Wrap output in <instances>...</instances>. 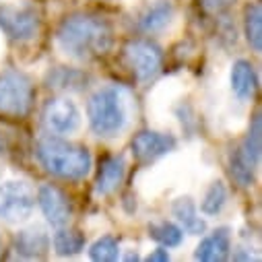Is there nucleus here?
<instances>
[{
    "label": "nucleus",
    "mask_w": 262,
    "mask_h": 262,
    "mask_svg": "<svg viewBox=\"0 0 262 262\" xmlns=\"http://www.w3.org/2000/svg\"><path fill=\"white\" fill-rule=\"evenodd\" d=\"M56 43L64 56L75 60H91L110 50L112 27L99 17L77 13L60 23Z\"/></svg>",
    "instance_id": "obj_1"
},
{
    "label": "nucleus",
    "mask_w": 262,
    "mask_h": 262,
    "mask_svg": "<svg viewBox=\"0 0 262 262\" xmlns=\"http://www.w3.org/2000/svg\"><path fill=\"white\" fill-rule=\"evenodd\" d=\"M35 157L48 173L62 180H83L91 171L89 149L58 135L41 137L35 147Z\"/></svg>",
    "instance_id": "obj_2"
},
{
    "label": "nucleus",
    "mask_w": 262,
    "mask_h": 262,
    "mask_svg": "<svg viewBox=\"0 0 262 262\" xmlns=\"http://www.w3.org/2000/svg\"><path fill=\"white\" fill-rule=\"evenodd\" d=\"M87 120L91 130L101 139H112L126 126V105L116 87L97 89L87 101Z\"/></svg>",
    "instance_id": "obj_3"
},
{
    "label": "nucleus",
    "mask_w": 262,
    "mask_h": 262,
    "mask_svg": "<svg viewBox=\"0 0 262 262\" xmlns=\"http://www.w3.org/2000/svg\"><path fill=\"white\" fill-rule=\"evenodd\" d=\"M35 89L31 79L21 71L0 73V112L9 116H25L33 105Z\"/></svg>",
    "instance_id": "obj_4"
},
{
    "label": "nucleus",
    "mask_w": 262,
    "mask_h": 262,
    "mask_svg": "<svg viewBox=\"0 0 262 262\" xmlns=\"http://www.w3.org/2000/svg\"><path fill=\"white\" fill-rule=\"evenodd\" d=\"M35 209V192L25 182L0 184V217L9 223H23Z\"/></svg>",
    "instance_id": "obj_5"
},
{
    "label": "nucleus",
    "mask_w": 262,
    "mask_h": 262,
    "mask_svg": "<svg viewBox=\"0 0 262 262\" xmlns=\"http://www.w3.org/2000/svg\"><path fill=\"white\" fill-rule=\"evenodd\" d=\"M124 56H126V62H128L130 71L135 73V77L139 81L153 79L159 73L161 64H163L161 48L155 41L145 39V37L128 41V46L124 48Z\"/></svg>",
    "instance_id": "obj_6"
},
{
    "label": "nucleus",
    "mask_w": 262,
    "mask_h": 262,
    "mask_svg": "<svg viewBox=\"0 0 262 262\" xmlns=\"http://www.w3.org/2000/svg\"><path fill=\"white\" fill-rule=\"evenodd\" d=\"M43 124L54 135H71L81 126L79 105L69 97H54L43 105Z\"/></svg>",
    "instance_id": "obj_7"
},
{
    "label": "nucleus",
    "mask_w": 262,
    "mask_h": 262,
    "mask_svg": "<svg viewBox=\"0 0 262 262\" xmlns=\"http://www.w3.org/2000/svg\"><path fill=\"white\" fill-rule=\"evenodd\" d=\"M0 29L17 41H29L39 31V19L27 7H0Z\"/></svg>",
    "instance_id": "obj_8"
},
{
    "label": "nucleus",
    "mask_w": 262,
    "mask_h": 262,
    "mask_svg": "<svg viewBox=\"0 0 262 262\" xmlns=\"http://www.w3.org/2000/svg\"><path fill=\"white\" fill-rule=\"evenodd\" d=\"M37 205H39L46 221L56 229L58 227H67L71 217H73V209H71V203L67 199V194L54 184H41L39 186Z\"/></svg>",
    "instance_id": "obj_9"
},
{
    "label": "nucleus",
    "mask_w": 262,
    "mask_h": 262,
    "mask_svg": "<svg viewBox=\"0 0 262 262\" xmlns=\"http://www.w3.org/2000/svg\"><path fill=\"white\" fill-rule=\"evenodd\" d=\"M133 155L143 161V163H151L167 153H171L176 149V139L171 135L165 133H155V130H143L139 133L133 143H130Z\"/></svg>",
    "instance_id": "obj_10"
},
{
    "label": "nucleus",
    "mask_w": 262,
    "mask_h": 262,
    "mask_svg": "<svg viewBox=\"0 0 262 262\" xmlns=\"http://www.w3.org/2000/svg\"><path fill=\"white\" fill-rule=\"evenodd\" d=\"M231 254V229L217 227L201 239L194 250V258L201 262H223Z\"/></svg>",
    "instance_id": "obj_11"
},
{
    "label": "nucleus",
    "mask_w": 262,
    "mask_h": 262,
    "mask_svg": "<svg viewBox=\"0 0 262 262\" xmlns=\"http://www.w3.org/2000/svg\"><path fill=\"white\" fill-rule=\"evenodd\" d=\"M52 248V239L43 227H27L15 235V252L23 258H43Z\"/></svg>",
    "instance_id": "obj_12"
},
{
    "label": "nucleus",
    "mask_w": 262,
    "mask_h": 262,
    "mask_svg": "<svg viewBox=\"0 0 262 262\" xmlns=\"http://www.w3.org/2000/svg\"><path fill=\"white\" fill-rule=\"evenodd\" d=\"M126 176V163L122 155H114V157H105L99 165V173H97V182H95V192L99 196H107L112 194L124 180Z\"/></svg>",
    "instance_id": "obj_13"
},
{
    "label": "nucleus",
    "mask_w": 262,
    "mask_h": 262,
    "mask_svg": "<svg viewBox=\"0 0 262 262\" xmlns=\"http://www.w3.org/2000/svg\"><path fill=\"white\" fill-rule=\"evenodd\" d=\"M171 213L186 233H190V235L205 233L207 223H205V219L199 217V209H196V205L190 196H180V199H176L171 203Z\"/></svg>",
    "instance_id": "obj_14"
},
{
    "label": "nucleus",
    "mask_w": 262,
    "mask_h": 262,
    "mask_svg": "<svg viewBox=\"0 0 262 262\" xmlns=\"http://www.w3.org/2000/svg\"><path fill=\"white\" fill-rule=\"evenodd\" d=\"M231 91L248 101L256 95V89H258V77H256V71L254 67L248 62V60H235L233 67H231Z\"/></svg>",
    "instance_id": "obj_15"
},
{
    "label": "nucleus",
    "mask_w": 262,
    "mask_h": 262,
    "mask_svg": "<svg viewBox=\"0 0 262 262\" xmlns=\"http://www.w3.org/2000/svg\"><path fill=\"white\" fill-rule=\"evenodd\" d=\"M173 17V5L169 0H157L155 5H151L143 17H141V29L147 31V33H155V31H161L169 25Z\"/></svg>",
    "instance_id": "obj_16"
},
{
    "label": "nucleus",
    "mask_w": 262,
    "mask_h": 262,
    "mask_svg": "<svg viewBox=\"0 0 262 262\" xmlns=\"http://www.w3.org/2000/svg\"><path fill=\"white\" fill-rule=\"evenodd\" d=\"M244 35L248 46L260 54L262 52V5L250 3L244 9Z\"/></svg>",
    "instance_id": "obj_17"
},
{
    "label": "nucleus",
    "mask_w": 262,
    "mask_h": 262,
    "mask_svg": "<svg viewBox=\"0 0 262 262\" xmlns=\"http://www.w3.org/2000/svg\"><path fill=\"white\" fill-rule=\"evenodd\" d=\"M260 151H262V120H260V114H254L250 130H248V135H246V139H244V143L239 147V153L250 165L258 167Z\"/></svg>",
    "instance_id": "obj_18"
},
{
    "label": "nucleus",
    "mask_w": 262,
    "mask_h": 262,
    "mask_svg": "<svg viewBox=\"0 0 262 262\" xmlns=\"http://www.w3.org/2000/svg\"><path fill=\"white\" fill-rule=\"evenodd\" d=\"M52 246L58 256H75L85 248V235L77 229L58 227V231L52 237Z\"/></svg>",
    "instance_id": "obj_19"
},
{
    "label": "nucleus",
    "mask_w": 262,
    "mask_h": 262,
    "mask_svg": "<svg viewBox=\"0 0 262 262\" xmlns=\"http://www.w3.org/2000/svg\"><path fill=\"white\" fill-rule=\"evenodd\" d=\"M149 237L163 248H178L184 242V229L171 221H159L149 225Z\"/></svg>",
    "instance_id": "obj_20"
},
{
    "label": "nucleus",
    "mask_w": 262,
    "mask_h": 262,
    "mask_svg": "<svg viewBox=\"0 0 262 262\" xmlns=\"http://www.w3.org/2000/svg\"><path fill=\"white\" fill-rule=\"evenodd\" d=\"M225 203H227V188L221 180H217L207 188V192L203 196V203H201V211L205 215L213 217V215H219L223 211Z\"/></svg>",
    "instance_id": "obj_21"
},
{
    "label": "nucleus",
    "mask_w": 262,
    "mask_h": 262,
    "mask_svg": "<svg viewBox=\"0 0 262 262\" xmlns=\"http://www.w3.org/2000/svg\"><path fill=\"white\" fill-rule=\"evenodd\" d=\"M48 83H50V87H54L58 91H69V89H77L79 91L87 83V77L81 75L79 71H73V69H56L54 73H50Z\"/></svg>",
    "instance_id": "obj_22"
},
{
    "label": "nucleus",
    "mask_w": 262,
    "mask_h": 262,
    "mask_svg": "<svg viewBox=\"0 0 262 262\" xmlns=\"http://www.w3.org/2000/svg\"><path fill=\"white\" fill-rule=\"evenodd\" d=\"M89 258L95 262H116L120 258V244L114 235H103L95 239L89 248Z\"/></svg>",
    "instance_id": "obj_23"
},
{
    "label": "nucleus",
    "mask_w": 262,
    "mask_h": 262,
    "mask_svg": "<svg viewBox=\"0 0 262 262\" xmlns=\"http://www.w3.org/2000/svg\"><path fill=\"white\" fill-rule=\"evenodd\" d=\"M229 169H231V176H233V180L242 186V188H250L252 184H254V165H250L244 157H242V153H239V149H235L233 153H231V157H229Z\"/></svg>",
    "instance_id": "obj_24"
},
{
    "label": "nucleus",
    "mask_w": 262,
    "mask_h": 262,
    "mask_svg": "<svg viewBox=\"0 0 262 262\" xmlns=\"http://www.w3.org/2000/svg\"><path fill=\"white\" fill-rule=\"evenodd\" d=\"M145 260H147V262H169V252H167V248L159 246V248L153 250Z\"/></svg>",
    "instance_id": "obj_25"
},
{
    "label": "nucleus",
    "mask_w": 262,
    "mask_h": 262,
    "mask_svg": "<svg viewBox=\"0 0 262 262\" xmlns=\"http://www.w3.org/2000/svg\"><path fill=\"white\" fill-rule=\"evenodd\" d=\"M203 3H205V7H207L209 11H219V9L227 7L231 0H203Z\"/></svg>",
    "instance_id": "obj_26"
},
{
    "label": "nucleus",
    "mask_w": 262,
    "mask_h": 262,
    "mask_svg": "<svg viewBox=\"0 0 262 262\" xmlns=\"http://www.w3.org/2000/svg\"><path fill=\"white\" fill-rule=\"evenodd\" d=\"M7 151V141H5V135L0 133V153H5Z\"/></svg>",
    "instance_id": "obj_27"
},
{
    "label": "nucleus",
    "mask_w": 262,
    "mask_h": 262,
    "mask_svg": "<svg viewBox=\"0 0 262 262\" xmlns=\"http://www.w3.org/2000/svg\"><path fill=\"white\" fill-rule=\"evenodd\" d=\"M124 260H141V258H139V254H137V252H130L128 256H124Z\"/></svg>",
    "instance_id": "obj_28"
}]
</instances>
